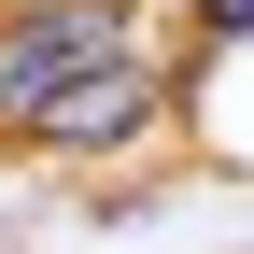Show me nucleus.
Instances as JSON below:
<instances>
[{
	"mask_svg": "<svg viewBox=\"0 0 254 254\" xmlns=\"http://www.w3.org/2000/svg\"><path fill=\"white\" fill-rule=\"evenodd\" d=\"M99 57H127V0H0V127H28Z\"/></svg>",
	"mask_w": 254,
	"mask_h": 254,
	"instance_id": "1",
	"label": "nucleus"
},
{
	"mask_svg": "<svg viewBox=\"0 0 254 254\" xmlns=\"http://www.w3.org/2000/svg\"><path fill=\"white\" fill-rule=\"evenodd\" d=\"M170 99H184V85H170V57H141V43H127V57H99L85 85H57L14 141H43V155H127V141H155V127H170Z\"/></svg>",
	"mask_w": 254,
	"mask_h": 254,
	"instance_id": "2",
	"label": "nucleus"
}]
</instances>
